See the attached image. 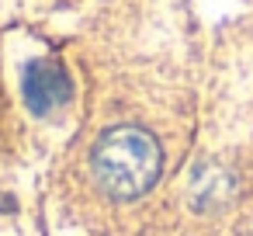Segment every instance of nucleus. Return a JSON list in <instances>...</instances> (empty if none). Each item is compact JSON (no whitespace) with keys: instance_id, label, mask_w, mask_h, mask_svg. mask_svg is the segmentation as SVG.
Returning <instances> with one entry per match:
<instances>
[{"instance_id":"1","label":"nucleus","mask_w":253,"mask_h":236,"mask_svg":"<svg viewBox=\"0 0 253 236\" xmlns=\"http://www.w3.org/2000/svg\"><path fill=\"white\" fill-rule=\"evenodd\" d=\"M90 170L97 177V184L118 198V201H132L139 194H146L163 170V149L160 142L135 125H115L108 129L90 153Z\"/></svg>"},{"instance_id":"2","label":"nucleus","mask_w":253,"mask_h":236,"mask_svg":"<svg viewBox=\"0 0 253 236\" xmlns=\"http://www.w3.org/2000/svg\"><path fill=\"white\" fill-rule=\"evenodd\" d=\"M21 97L28 104V111L35 115H49L56 108H63L73 97V84L66 77V70L52 59H35L25 66L21 73Z\"/></svg>"}]
</instances>
